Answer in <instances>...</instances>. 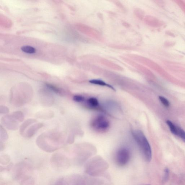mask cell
I'll return each mask as SVG.
<instances>
[{
  "label": "cell",
  "instance_id": "1",
  "mask_svg": "<svg viewBox=\"0 0 185 185\" xmlns=\"http://www.w3.org/2000/svg\"><path fill=\"white\" fill-rule=\"evenodd\" d=\"M64 132L51 131L42 134L37 137V144L44 150L51 152L56 150L65 142Z\"/></svg>",
  "mask_w": 185,
  "mask_h": 185
},
{
  "label": "cell",
  "instance_id": "2",
  "mask_svg": "<svg viewBox=\"0 0 185 185\" xmlns=\"http://www.w3.org/2000/svg\"><path fill=\"white\" fill-rule=\"evenodd\" d=\"M33 95L32 89L29 87H14L10 92V101L15 106L21 107L31 102Z\"/></svg>",
  "mask_w": 185,
  "mask_h": 185
},
{
  "label": "cell",
  "instance_id": "3",
  "mask_svg": "<svg viewBox=\"0 0 185 185\" xmlns=\"http://www.w3.org/2000/svg\"><path fill=\"white\" fill-rule=\"evenodd\" d=\"M132 133L144 159L147 162H150L152 159V149L146 136L140 130H134Z\"/></svg>",
  "mask_w": 185,
  "mask_h": 185
},
{
  "label": "cell",
  "instance_id": "4",
  "mask_svg": "<svg viewBox=\"0 0 185 185\" xmlns=\"http://www.w3.org/2000/svg\"><path fill=\"white\" fill-rule=\"evenodd\" d=\"M108 167V164L105 161L96 158L87 163L86 171L90 175L97 176L102 174Z\"/></svg>",
  "mask_w": 185,
  "mask_h": 185
},
{
  "label": "cell",
  "instance_id": "5",
  "mask_svg": "<svg viewBox=\"0 0 185 185\" xmlns=\"http://www.w3.org/2000/svg\"><path fill=\"white\" fill-rule=\"evenodd\" d=\"M131 158V153L129 150L125 147L122 148L116 153L115 162L120 167H123L128 164Z\"/></svg>",
  "mask_w": 185,
  "mask_h": 185
},
{
  "label": "cell",
  "instance_id": "6",
  "mask_svg": "<svg viewBox=\"0 0 185 185\" xmlns=\"http://www.w3.org/2000/svg\"><path fill=\"white\" fill-rule=\"evenodd\" d=\"M91 126L95 130L100 132L105 131L108 129L110 123L109 121L104 116L100 115L97 116L93 120Z\"/></svg>",
  "mask_w": 185,
  "mask_h": 185
},
{
  "label": "cell",
  "instance_id": "7",
  "mask_svg": "<svg viewBox=\"0 0 185 185\" xmlns=\"http://www.w3.org/2000/svg\"><path fill=\"white\" fill-rule=\"evenodd\" d=\"M1 122L3 126L10 130H17L19 126V121L17 120L12 114L3 117L1 119Z\"/></svg>",
  "mask_w": 185,
  "mask_h": 185
},
{
  "label": "cell",
  "instance_id": "8",
  "mask_svg": "<svg viewBox=\"0 0 185 185\" xmlns=\"http://www.w3.org/2000/svg\"><path fill=\"white\" fill-rule=\"evenodd\" d=\"M40 100L44 106L46 107L51 106L54 102L53 95L48 90L42 89L39 91Z\"/></svg>",
  "mask_w": 185,
  "mask_h": 185
},
{
  "label": "cell",
  "instance_id": "9",
  "mask_svg": "<svg viewBox=\"0 0 185 185\" xmlns=\"http://www.w3.org/2000/svg\"><path fill=\"white\" fill-rule=\"evenodd\" d=\"M81 26V27L82 31L87 36L99 41L103 40L102 35L98 30L88 26L82 25Z\"/></svg>",
  "mask_w": 185,
  "mask_h": 185
},
{
  "label": "cell",
  "instance_id": "10",
  "mask_svg": "<svg viewBox=\"0 0 185 185\" xmlns=\"http://www.w3.org/2000/svg\"><path fill=\"white\" fill-rule=\"evenodd\" d=\"M43 123H35L32 124L28 128V129L25 132L23 136L25 137L30 138L32 137L35 135L37 131L42 128L43 126Z\"/></svg>",
  "mask_w": 185,
  "mask_h": 185
},
{
  "label": "cell",
  "instance_id": "11",
  "mask_svg": "<svg viewBox=\"0 0 185 185\" xmlns=\"http://www.w3.org/2000/svg\"><path fill=\"white\" fill-rule=\"evenodd\" d=\"M99 62L102 65L108 67L109 68L117 70H123L122 67L120 65L113 63L108 60L105 58H100L99 60Z\"/></svg>",
  "mask_w": 185,
  "mask_h": 185
},
{
  "label": "cell",
  "instance_id": "12",
  "mask_svg": "<svg viewBox=\"0 0 185 185\" xmlns=\"http://www.w3.org/2000/svg\"><path fill=\"white\" fill-rule=\"evenodd\" d=\"M37 121L36 119H29L25 121L21 124L20 127V134L22 136H23L26 131L27 129L30 126L33 124L37 123Z\"/></svg>",
  "mask_w": 185,
  "mask_h": 185
},
{
  "label": "cell",
  "instance_id": "13",
  "mask_svg": "<svg viewBox=\"0 0 185 185\" xmlns=\"http://www.w3.org/2000/svg\"><path fill=\"white\" fill-rule=\"evenodd\" d=\"M37 115V117L39 118L50 119L52 118L54 116V113L53 111L46 110L38 112Z\"/></svg>",
  "mask_w": 185,
  "mask_h": 185
},
{
  "label": "cell",
  "instance_id": "14",
  "mask_svg": "<svg viewBox=\"0 0 185 185\" xmlns=\"http://www.w3.org/2000/svg\"><path fill=\"white\" fill-rule=\"evenodd\" d=\"M90 83L102 86L107 87L112 89V90L114 91H115V89L113 87H112V85L106 83L105 82L103 81L100 80L94 79L90 80Z\"/></svg>",
  "mask_w": 185,
  "mask_h": 185
},
{
  "label": "cell",
  "instance_id": "15",
  "mask_svg": "<svg viewBox=\"0 0 185 185\" xmlns=\"http://www.w3.org/2000/svg\"><path fill=\"white\" fill-rule=\"evenodd\" d=\"M46 86L50 90L53 91L55 93L63 95L65 94V91L64 90H62V89L58 88V87H55L54 85L48 84Z\"/></svg>",
  "mask_w": 185,
  "mask_h": 185
},
{
  "label": "cell",
  "instance_id": "16",
  "mask_svg": "<svg viewBox=\"0 0 185 185\" xmlns=\"http://www.w3.org/2000/svg\"><path fill=\"white\" fill-rule=\"evenodd\" d=\"M87 105L92 108H95L99 105V102L97 99L94 97H91L87 101Z\"/></svg>",
  "mask_w": 185,
  "mask_h": 185
},
{
  "label": "cell",
  "instance_id": "17",
  "mask_svg": "<svg viewBox=\"0 0 185 185\" xmlns=\"http://www.w3.org/2000/svg\"><path fill=\"white\" fill-rule=\"evenodd\" d=\"M21 50L24 53L30 54L35 53L36 51V48L33 47L29 46H25L22 47Z\"/></svg>",
  "mask_w": 185,
  "mask_h": 185
},
{
  "label": "cell",
  "instance_id": "18",
  "mask_svg": "<svg viewBox=\"0 0 185 185\" xmlns=\"http://www.w3.org/2000/svg\"><path fill=\"white\" fill-rule=\"evenodd\" d=\"M167 125L169 126L170 130L172 133L174 135L177 136L178 130L177 127L175 126L171 121L167 120L166 121Z\"/></svg>",
  "mask_w": 185,
  "mask_h": 185
},
{
  "label": "cell",
  "instance_id": "19",
  "mask_svg": "<svg viewBox=\"0 0 185 185\" xmlns=\"http://www.w3.org/2000/svg\"><path fill=\"white\" fill-rule=\"evenodd\" d=\"M12 114L20 122H22L24 120V115L23 112L20 111L13 112Z\"/></svg>",
  "mask_w": 185,
  "mask_h": 185
},
{
  "label": "cell",
  "instance_id": "20",
  "mask_svg": "<svg viewBox=\"0 0 185 185\" xmlns=\"http://www.w3.org/2000/svg\"><path fill=\"white\" fill-rule=\"evenodd\" d=\"M178 130L177 136H179L185 143V131L179 127H177Z\"/></svg>",
  "mask_w": 185,
  "mask_h": 185
},
{
  "label": "cell",
  "instance_id": "21",
  "mask_svg": "<svg viewBox=\"0 0 185 185\" xmlns=\"http://www.w3.org/2000/svg\"><path fill=\"white\" fill-rule=\"evenodd\" d=\"M8 136L6 131L1 126V139H2L3 142H5L8 139Z\"/></svg>",
  "mask_w": 185,
  "mask_h": 185
},
{
  "label": "cell",
  "instance_id": "22",
  "mask_svg": "<svg viewBox=\"0 0 185 185\" xmlns=\"http://www.w3.org/2000/svg\"><path fill=\"white\" fill-rule=\"evenodd\" d=\"M159 99L161 103L164 106L167 107H169L170 105V102L167 99L164 98V97L161 96L159 97Z\"/></svg>",
  "mask_w": 185,
  "mask_h": 185
},
{
  "label": "cell",
  "instance_id": "23",
  "mask_svg": "<svg viewBox=\"0 0 185 185\" xmlns=\"http://www.w3.org/2000/svg\"><path fill=\"white\" fill-rule=\"evenodd\" d=\"M73 100L77 102H81L84 101V97L82 96L76 95L73 97Z\"/></svg>",
  "mask_w": 185,
  "mask_h": 185
},
{
  "label": "cell",
  "instance_id": "24",
  "mask_svg": "<svg viewBox=\"0 0 185 185\" xmlns=\"http://www.w3.org/2000/svg\"><path fill=\"white\" fill-rule=\"evenodd\" d=\"M134 14L137 17L142 18L144 16V13L141 10L139 9H136L134 11Z\"/></svg>",
  "mask_w": 185,
  "mask_h": 185
},
{
  "label": "cell",
  "instance_id": "25",
  "mask_svg": "<svg viewBox=\"0 0 185 185\" xmlns=\"http://www.w3.org/2000/svg\"><path fill=\"white\" fill-rule=\"evenodd\" d=\"M164 174L163 180L164 181H166L168 180L169 176L170 170L169 169L167 168H166L164 169Z\"/></svg>",
  "mask_w": 185,
  "mask_h": 185
},
{
  "label": "cell",
  "instance_id": "26",
  "mask_svg": "<svg viewBox=\"0 0 185 185\" xmlns=\"http://www.w3.org/2000/svg\"><path fill=\"white\" fill-rule=\"evenodd\" d=\"M0 112L1 113L7 114L9 112V110L7 107L1 106L0 107Z\"/></svg>",
  "mask_w": 185,
  "mask_h": 185
},
{
  "label": "cell",
  "instance_id": "27",
  "mask_svg": "<svg viewBox=\"0 0 185 185\" xmlns=\"http://www.w3.org/2000/svg\"></svg>",
  "mask_w": 185,
  "mask_h": 185
}]
</instances>
